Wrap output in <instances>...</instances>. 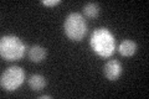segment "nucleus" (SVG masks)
Segmentation results:
<instances>
[{"mask_svg": "<svg viewBox=\"0 0 149 99\" xmlns=\"http://www.w3.org/2000/svg\"><path fill=\"white\" fill-rule=\"evenodd\" d=\"M39 98H40V99H50L51 96H40Z\"/></svg>", "mask_w": 149, "mask_h": 99, "instance_id": "11", "label": "nucleus"}, {"mask_svg": "<svg viewBox=\"0 0 149 99\" xmlns=\"http://www.w3.org/2000/svg\"><path fill=\"white\" fill-rule=\"evenodd\" d=\"M27 84H29V87L32 91H42L46 87V84H47V81H46V78L44 76H41V74H32V76H30V78L27 79Z\"/></svg>", "mask_w": 149, "mask_h": 99, "instance_id": "8", "label": "nucleus"}, {"mask_svg": "<svg viewBox=\"0 0 149 99\" xmlns=\"http://www.w3.org/2000/svg\"><path fill=\"white\" fill-rule=\"evenodd\" d=\"M41 3H42L44 5H46V6H56V5H58V4L61 3V0H42Z\"/></svg>", "mask_w": 149, "mask_h": 99, "instance_id": "10", "label": "nucleus"}, {"mask_svg": "<svg viewBox=\"0 0 149 99\" xmlns=\"http://www.w3.org/2000/svg\"><path fill=\"white\" fill-rule=\"evenodd\" d=\"M26 47L27 46L17 36H3L0 40V55L5 61L15 62L24 57Z\"/></svg>", "mask_w": 149, "mask_h": 99, "instance_id": "2", "label": "nucleus"}, {"mask_svg": "<svg viewBox=\"0 0 149 99\" xmlns=\"http://www.w3.org/2000/svg\"><path fill=\"white\" fill-rule=\"evenodd\" d=\"M46 55H47V51H46L45 47L40 46V45H34L31 46L29 51H27V57L31 62L35 63H40L46 58Z\"/></svg>", "mask_w": 149, "mask_h": 99, "instance_id": "6", "label": "nucleus"}, {"mask_svg": "<svg viewBox=\"0 0 149 99\" xmlns=\"http://www.w3.org/2000/svg\"><path fill=\"white\" fill-rule=\"evenodd\" d=\"M83 14L87 19H96L100 15V6L97 3H88L83 6Z\"/></svg>", "mask_w": 149, "mask_h": 99, "instance_id": "9", "label": "nucleus"}, {"mask_svg": "<svg viewBox=\"0 0 149 99\" xmlns=\"http://www.w3.org/2000/svg\"><path fill=\"white\" fill-rule=\"evenodd\" d=\"M91 47L95 52L101 57H109L116 50L114 36L107 29H97L91 35Z\"/></svg>", "mask_w": 149, "mask_h": 99, "instance_id": "1", "label": "nucleus"}, {"mask_svg": "<svg viewBox=\"0 0 149 99\" xmlns=\"http://www.w3.org/2000/svg\"><path fill=\"white\" fill-rule=\"evenodd\" d=\"M25 81V72L19 66H11L1 73L0 84L8 92H14Z\"/></svg>", "mask_w": 149, "mask_h": 99, "instance_id": "4", "label": "nucleus"}, {"mask_svg": "<svg viewBox=\"0 0 149 99\" xmlns=\"http://www.w3.org/2000/svg\"><path fill=\"white\" fill-rule=\"evenodd\" d=\"M118 51L124 57H130V56H133L137 52V44L132 40H124L120 42Z\"/></svg>", "mask_w": 149, "mask_h": 99, "instance_id": "7", "label": "nucleus"}, {"mask_svg": "<svg viewBox=\"0 0 149 99\" xmlns=\"http://www.w3.org/2000/svg\"><path fill=\"white\" fill-rule=\"evenodd\" d=\"M104 76L108 81H117L122 73V64L117 60H109L103 67Z\"/></svg>", "mask_w": 149, "mask_h": 99, "instance_id": "5", "label": "nucleus"}, {"mask_svg": "<svg viewBox=\"0 0 149 99\" xmlns=\"http://www.w3.org/2000/svg\"><path fill=\"white\" fill-rule=\"evenodd\" d=\"M63 31L71 41H81L87 34V24L81 14L71 12L63 24Z\"/></svg>", "mask_w": 149, "mask_h": 99, "instance_id": "3", "label": "nucleus"}]
</instances>
